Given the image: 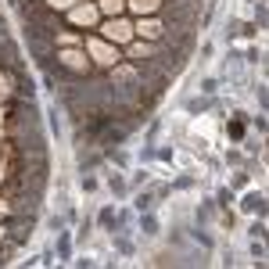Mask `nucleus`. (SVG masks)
<instances>
[{
	"label": "nucleus",
	"instance_id": "4",
	"mask_svg": "<svg viewBox=\"0 0 269 269\" xmlns=\"http://www.w3.org/2000/svg\"><path fill=\"white\" fill-rule=\"evenodd\" d=\"M140 32H147V36H158V25H155V22H147V25H140Z\"/></svg>",
	"mask_w": 269,
	"mask_h": 269
},
{
	"label": "nucleus",
	"instance_id": "3",
	"mask_svg": "<svg viewBox=\"0 0 269 269\" xmlns=\"http://www.w3.org/2000/svg\"><path fill=\"white\" fill-rule=\"evenodd\" d=\"M101 8H104V11H119V8H122V0H104Z\"/></svg>",
	"mask_w": 269,
	"mask_h": 269
},
{
	"label": "nucleus",
	"instance_id": "1",
	"mask_svg": "<svg viewBox=\"0 0 269 269\" xmlns=\"http://www.w3.org/2000/svg\"><path fill=\"white\" fill-rule=\"evenodd\" d=\"M104 36H111V40H126L129 25H126V22H108V25H104Z\"/></svg>",
	"mask_w": 269,
	"mask_h": 269
},
{
	"label": "nucleus",
	"instance_id": "2",
	"mask_svg": "<svg viewBox=\"0 0 269 269\" xmlns=\"http://www.w3.org/2000/svg\"><path fill=\"white\" fill-rule=\"evenodd\" d=\"M129 4H133L137 11H155V8H158V0H129Z\"/></svg>",
	"mask_w": 269,
	"mask_h": 269
}]
</instances>
